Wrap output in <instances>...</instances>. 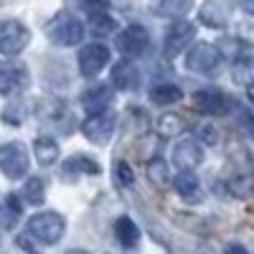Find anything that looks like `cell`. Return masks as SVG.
Here are the masks:
<instances>
[{"label":"cell","instance_id":"cell-1","mask_svg":"<svg viewBox=\"0 0 254 254\" xmlns=\"http://www.w3.org/2000/svg\"><path fill=\"white\" fill-rule=\"evenodd\" d=\"M64 229H66L64 216L56 211H44V214L31 216L28 221V234L41 244H56L64 237Z\"/></svg>","mask_w":254,"mask_h":254},{"label":"cell","instance_id":"cell-2","mask_svg":"<svg viewBox=\"0 0 254 254\" xmlns=\"http://www.w3.org/2000/svg\"><path fill=\"white\" fill-rule=\"evenodd\" d=\"M46 33H49V38L54 41L56 46H74V44H79V41H81L84 28H81V23H79L71 13L61 10V13H56V15L51 18Z\"/></svg>","mask_w":254,"mask_h":254},{"label":"cell","instance_id":"cell-3","mask_svg":"<svg viewBox=\"0 0 254 254\" xmlns=\"http://www.w3.org/2000/svg\"><path fill=\"white\" fill-rule=\"evenodd\" d=\"M0 171L10 181H18L28 173V150L23 142H8L0 147Z\"/></svg>","mask_w":254,"mask_h":254},{"label":"cell","instance_id":"cell-4","mask_svg":"<svg viewBox=\"0 0 254 254\" xmlns=\"http://www.w3.org/2000/svg\"><path fill=\"white\" fill-rule=\"evenodd\" d=\"M31 41V31L20 20H0V54L15 56L20 54Z\"/></svg>","mask_w":254,"mask_h":254},{"label":"cell","instance_id":"cell-5","mask_svg":"<svg viewBox=\"0 0 254 254\" xmlns=\"http://www.w3.org/2000/svg\"><path fill=\"white\" fill-rule=\"evenodd\" d=\"M115 127H117L115 115L97 112V115H92L87 122L81 125V132H84V137H87L89 142H94V145H107L112 140V135H115Z\"/></svg>","mask_w":254,"mask_h":254},{"label":"cell","instance_id":"cell-6","mask_svg":"<svg viewBox=\"0 0 254 254\" xmlns=\"http://www.w3.org/2000/svg\"><path fill=\"white\" fill-rule=\"evenodd\" d=\"M221 59L224 56H221L219 46L201 41V44H196L193 49L188 51V69L190 71H198V74H208V71H214L219 66Z\"/></svg>","mask_w":254,"mask_h":254},{"label":"cell","instance_id":"cell-7","mask_svg":"<svg viewBox=\"0 0 254 254\" xmlns=\"http://www.w3.org/2000/svg\"><path fill=\"white\" fill-rule=\"evenodd\" d=\"M196 38V26L193 23H186V20H178L168 28L165 33V46H163V56L165 59H176L190 41Z\"/></svg>","mask_w":254,"mask_h":254},{"label":"cell","instance_id":"cell-8","mask_svg":"<svg viewBox=\"0 0 254 254\" xmlns=\"http://www.w3.org/2000/svg\"><path fill=\"white\" fill-rule=\"evenodd\" d=\"M107 64H110V49L104 44H89L79 54V71L84 76H89V79L97 76Z\"/></svg>","mask_w":254,"mask_h":254},{"label":"cell","instance_id":"cell-9","mask_svg":"<svg viewBox=\"0 0 254 254\" xmlns=\"http://www.w3.org/2000/svg\"><path fill=\"white\" fill-rule=\"evenodd\" d=\"M28 87V71L20 64H0V94L13 97Z\"/></svg>","mask_w":254,"mask_h":254},{"label":"cell","instance_id":"cell-10","mask_svg":"<svg viewBox=\"0 0 254 254\" xmlns=\"http://www.w3.org/2000/svg\"><path fill=\"white\" fill-rule=\"evenodd\" d=\"M147 44H150V36L142 26H127L120 36H117V49L125 54V56H140L145 54Z\"/></svg>","mask_w":254,"mask_h":254},{"label":"cell","instance_id":"cell-11","mask_svg":"<svg viewBox=\"0 0 254 254\" xmlns=\"http://www.w3.org/2000/svg\"><path fill=\"white\" fill-rule=\"evenodd\" d=\"M203 160V150H201V142L193 137H186L173 147V163L181 168V171H193L196 165H201Z\"/></svg>","mask_w":254,"mask_h":254},{"label":"cell","instance_id":"cell-12","mask_svg":"<svg viewBox=\"0 0 254 254\" xmlns=\"http://www.w3.org/2000/svg\"><path fill=\"white\" fill-rule=\"evenodd\" d=\"M193 107L201 110V112H206V115L221 117V115L229 112V99L219 89H201V92L193 94Z\"/></svg>","mask_w":254,"mask_h":254},{"label":"cell","instance_id":"cell-13","mask_svg":"<svg viewBox=\"0 0 254 254\" xmlns=\"http://www.w3.org/2000/svg\"><path fill=\"white\" fill-rule=\"evenodd\" d=\"M112 87L110 84H94L92 89H87L81 94V104H84V110L97 115V112H107V107L112 104Z\"/></svg>","mask_w":254,"mask_h":254},{"label":"cell","instance_id":"cell-14","mask_svg":"<svg viewBox=\"0 0 254 254\" xmlns=\"http://www.w3.org/2000/svg\"><path fill=\"white\" fill-rule=\"evenodd\" d=\"M117 89H137L140 84V74L135 69V64L130 61H117L112 66V79H110Z\"/></svg>","mask_w":254,"mask_h":254},{"label":"cell","instance_id":"cell-15","mask_svg":"<svg viewBox=\"0 0 254 254\" xmlns=\"http://www.w3.org/2000/svg\"><path fill=\"white\" fill-rule=\"evenodd\" d=\"M193 8V0H150V13L160 18H181Z\"/></svg>","mask_w":254,"mask_h":254},{"label":"cell","instance_id":"cell-16","mask_svg":"<svg viewBox=\"0 0 254 254\" xmlns=\"http://www.w3.org/2000/svg\"><path fill=\"white\" fill-rule=\"evenodd\" d=\"M115 237H117V242H120L125 249H132V247H137V242H140V229H137V224H135L130 216H120V219L115 221Z\"/></svg>","mask_w":254,"mask_h":254},{"label":"cell","instance_id":"cell-17","mask_svg":"<svg viewBox=\"0 0 254 254\" xmlns=\"http://www.w3.org/2000/svg\"><path fill=\"white\" fill-rule=\"evenodd\" d=\"M173 188L178 190L186 201H201V183H198V178L193 173H188V171L178 173L173 178Z\"/></svg>","mask_w":254,"mask_h":254},{"label":"cell","instance_id":"cell-18","mask_svg":"<svg viewBox=\"0 0 254 254\" xmlns=\"http://www.w3.org/2000/svg\"><path fill=\"white\" fill-rule=\"evenodd\" d=\"M102 171L99 168V163L97 160H92V158H87V155H74V158H69L66 163H64V176H76V173H87V176H97Z\"/></svg>","mask_w":254,"mask_h":254},{"label":"cell","instance_id":"cell-19","mask_svg":"<svg viewBox=\"0 0 254 254\" xmlns=\"http://www.w3.org/2000/svg\"><path fill=\"white\" fill-rule=\"evenodd\" d=\"M33 155L41 165H51L59 160V145L51 137H36L33 142Z\"/></svg>","mask_w":254,"mask_h":254},{"label":"cell","instance_id":"cell-20","mask_svg":"<svg viewBox=\"0 0 254 254\" xmlns=\"http://www.w3.org/2000/svg\"><path fill=\"white\" fill-rule=\"evenodd\" d=\"M150 99L155 104H173L181 99V89L176 84H158V87L150 89Z\"/></svg>","mask_w":254,"mask_h":254},{"label":"cell","instance_id":"cell-21","mask_svg":"<svg viewBox=\"0 0 254 254\" xmlns=\"http://www.w3.org/2000/svg\"><path fill=\"white\" fill-rule=\"evenodd\" d=\"M183 130H186V122H183V117H178V115H163V117L158 120V132H160L163 137L181 135Z\"/></svg>","mask_w":254,"mask_h":254},{"label":"cell","instance_id":"cell-22","mask_svg":"<svg viewBox=\"0 0 254 254\" xmlns=\"http://www.w3.org/2000/svg\"><path fill=\"white\" fill-rule=\"evenodd\" d=\"M147 178L153 181V186L165 188L168 183H171V173H168V165H165L160 158L150 160V163H147Z\"/></svg>","mask_w":254,"mask_h":254},{"label":"cell","instance_id":"cell-23","mask_svg":"<svg viewBox=\"0 0 254 254\" xmlns=\"http://www.w3.org/2000/svg\"><path fill=\"white\" fill-rule=\"evenodd\" d=\"M201 20H203L206 26H211V28H221L226 23V15H224V10H221L219 3L208 0V3L203 5V10H201Z\"/></svg>","mask_w":254,"mask_h":254},{"label":"cell","instance_id":"cell-24","mask_svg":"<svg viewBox=\"0 0 254 254\" xmlns=\"http://www.w3.org/2000/svg\"><path fill=\"white\" fill-rule=\"evenodd\" d=\"M23 196H26V201L31 206H41L46 201V186H44V181H41V178H31L26 183V188H23Z\"/></svg>","mask_w":254,"mask_h":254},{"label":"cell","instance_id":"cell-25","mask_svg":"<svg viewBox=\"0 0 254 254\" xmlns=\"http://www.w3.org/2000/svg\"><path fill=\"white\" fill-rule=\"evenodd\" d=\"M216 46H219L221 56H224V59H231V61H239V56L247 51L244 41H239V38H221Z\"/></svg>","mask_w":254,"mask_h":254},{"label":"cell","instance_id":"cell-26","mask_svg":"<svg viewBox=\"0 0 254 254\" xmlns=\"http://www.w3.org/2000/svg\"><path fill=\"white\" fill-rule=\"evenodd\" d=\"M234 79L244 87H249L254 92V59H247V61H237L234 66Z\"/></svg>","mask_w":254,"mask_h":254},{"label":"cell","instance_id":"cell-27","mask_svg":"<svg viewBox=\"0 0 254 254\" xmlns=\"http://www.w3.org/2000/svg\"><path fill=\"white\" fill-rule=\"evenodd\" d=\"M115 181L120 183V186H132L135 183V173H132V165H127L125 160H117L115 163Z\"/></svg>","mask_w":254,"mask_h":254},{"label":"cell","instance_id":"cell-28","mask_svg":"<svg viewBox=\"0 0 254 254\" xmlns=\"http://www.w3.org/2000/svg\"><path fill=\"white\" fill-rule=\"evenodd\" d=\"M92 18V31L94 33H112L115 31V20L104 13H89Z\"/></svg>","mask_w":254,"mask_h":254},{"label":"cell","instance_id":"cell-29","mask_svg":"<svg viewBox=\"0 0 254 254\" xmlns=\"http://www.w3.org/2000/svg\"><path fill=\"white\" fill-rule=\"evenodd\" d=\"M74 3L84 10H89V13H104L110 5V0H74Z\"/></svg>","mask_w":254,"mask_h":254},{"label":"cell","instance_id":"cell-30","mask_svg":"<svg viewBox=\"0 0 254 254\" xmlns=\"http://www.w3.org/2000/svg\"><path fill=\"white\" fill-rule=\"evenodd\" d=\"M18 214H20V203H18V198H15V196H8V211H5L3 224H5V226H13L15 219H18Z\"/></svg>","mask_w":254,"mask_h":254},{"label":"cell","instance_id":"cell-31","mask_svg":"<svg viewBox=\"0 0 254 254\" xmlns=\"http://www.w3.org/2000/svg\"><path fill=\"white\" fill-rule=\"evenodd\" d=\"M224 254H249L242 244H226V249H224Z\"/></svg>","mask_w":254,"mask_h":254},{"label":"cell","instance_id":"cell-32","mask_svg":"<svg viewBox=\"0 0 254 254\" xmlns=\"http://www.w3.org/2000/svg\"><path fill=\"white\" fill-rule=\"evenodd\" d=\"M239 5H242V10H244V13L254 15V0H239Z\"/></svg>","mask_w":254,"mask_h":254},{"label":"cell","instance_id":"cell-33","mask_svg":"<svg viewBox=\"0 0 254 254\" xmlns=\"http://www.w3.org/2000/svg\"><path fill=\"white\" fill-rule=\"evenodd\" d=\"M66 254H89V252H84V249H71V252H66Z\"/></svg>","mask_w":254,"mask_h":254}]
</instances>
